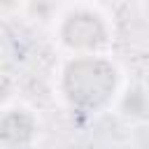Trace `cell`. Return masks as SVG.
Returning a JSON list of instances; mask_svg holds the SVG:
<instances>
[{
  "label": "cell",
  "instance_id": "6",
  "mask_svg": "<svg viewBox=\"0 0 149 149\" xmlns=\"http://www.w3.org/2000/svg\"><path fill=\"white\" fill-rule=\"evenodd\" d=\"M14 0H0V5H12Z\"/></svg>",
  "mask_w": 149,
  "mask_h": 149
},
{
  "label": "cell",
  "instance_id": "5",
  "mask_svg": "<svg viewBox=\"0 0 149 149\" xmlns=\"http://www.w3.org/2000/svg\"><path fill=\"white\" fill-rule=\"evenodd\" d=\"M5 95H7V86H5V84H0V100H2Z\"/></svg>",
  "mask_w": 149,
  "mask_h": 149
},
{
  "label": "cell",
  "instance_id": "4",
  "mask_svg": "<svg viewBox=\"0 0 149 149\" xmlns=\"http://www.w3.org/2000/svg\"><path fill=\"white\" fill-rule=\"evenodd\" d=\"M123 109H126L128 114H135V116L144 114V112H147V98H144V93H142L140 88L128 91V95L123 98Z\"/></svg>",
  "mask_w": 149,
  "mask_h": 149
},
{
  "label": "cell",
  "instance_id": "7",
  "mask_svg": "<svg viewBox=\"0 0 149 149\" xmlns=\"http://www.w3.org/2000/svg\"><path fill=\"white\" fill-rule=\"evenodd\" d=\"M147 7H149V0H147Z\"/></svg>",
  "mask_w": 149,
  "mask_h": 149
},
{
  "label": "cell",
  "instance_id": "2",
  "mask_svg": "<svg viewBox=\"0 0 149 149\" xmlns=\"http://www.w3.org/2000/svg\"><path fill=\"white\" fill-rule=\"evenodd\" d=\"M63 40L74 49H95L105 42V23L93 12H74L63 23Z\"/></svg>",
  "mask_w": 149,
  "mask_h": 149
},
{
  "label": "cell",
  "instance_id": "1",
  "mask_svg": "<svg viewBox=\"0 0 149 149\" xmlns=\"http://www.w3.org/2000/svg\"><path fill=\"white\" fill-rule=\"evenodd\" d=\"M116 84V72L107 61L100 58H77L65 68L63 88L68 98L79 107L102 105Z\"/></svg>",
  "mask_w": 149,
  "mask_h": 149
},
{
  "label": "cell",
  "instance_id": "3",
  "mask_svg": "<svg viewBox=\"0 0 149 149\" xmlns=\"http://www.w3.org/2000/svg\"><path fill=\"white\" fill-rule=\"evenodd\" d=\"M33 130H35V123L30 114L23 109H12L0 119V140L5 144L21 147L33 137Z\"/></svg>",
  "mask_w": 149,
  "mask_h": 149
}]
</instances>
